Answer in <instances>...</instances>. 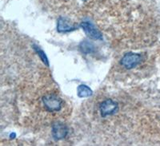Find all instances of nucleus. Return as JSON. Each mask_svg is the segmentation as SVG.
<instances>
[{
    "label": "nucleus",
    "mask_w": 160,
    "mask_h": 146,
    "mask_svg": "<svg viewBox=\"0 0 160 146\" xmlns=\"http://www.w3.org/2000/svg\"><path fill=\"white\" fill-rule=\"evenodd\" d=\"M31 104L35 117L45 122L54 124L59 119H63L69 113L68 103L50 83L35 90Z\"/></svg>",
    "instance_id": "1"
},
{
    "label": "nucleus",
    "mask_w": 160,
    "mask_h": 146,
    "mask_svg": "<svg viewBox=\"0 0 160 146\" xmlns=\"http://www.w3.org/2000/svg\"><path fill=\"white\" fill-rule=\"evenodd\" d=\"M46 7L58 14L77 15L93 7L99 0H39Z\"/></svg>",
    "instance_id": "2"
},
{
    "label": "nucleus",
    "mask_w": 160,
    "mask_h": 146,
    "mask_svg": "<svg viewBox=\"0 0 160 146\" xmlns=\"http://www.w3.org/2000/svg\"><path fill=\"white\" fill-rule=\"evenodd\" d=\"M98 111L102 118H111L119 112V104L117 101L107 98L98 104Z\"/></svg>",
    "instance_id": "3"
},
{
    "label": "nucleus",
    "mask_w": 160,
    "mask_h": 146,
    "mask_svg": "<svg viewBox=\"0 0 160 146\" xmlns=\"http://www.w3.org/2000/svg\"><path fill=\"white\" fill-rule=\"evenodd\" d=\"M143 61V57L141 54H124L120 61V66L127 71H131L139 66Z\"/></svg>",
    "instance_id": "4"
},
{
    "label": "nucleus",
    "mask_w": 160,
    "mask_h": 146,
    "mask_svg": "<svg viewBox=\"0 0 160 146\" xmlns=\"http://www.w3.org/2000/svg\"><path fill=\"white\" fill-rule=\"evenodd\" d=\"M51 133H52L53 138L57 141H59L67 137L68 134V129L63 123L57 121L52 124Z\"/></svg>",
    "instance_id": "5"
},
{
    "label": "nucleus",
    "mask_w": 160,
    "mask_h": 146,
    "mask_svg": "<svg viewBox=\"0 0 160 146\" xmlns=\"http://www.w3.org/2000/svg\"><path fill=\"white\" fill-rule=\"evenodd\" d=\"M77 27L74 22L71 21L68 17H60L58 21V32H68L72 30L76 29Z\"/></svg>",
    "instance_id": "6"
},
{
    "label": "nucleus",
    "mask_w": 160,
    "mask_h": 146,
    "mask_svg": "<svg viewBox=\"0 0 160 146\" xmlns=\"http://www.w3.org/2000/svg\"><path fill=\"white\" fill-rule=\"evenodd\" d=\"M81 27H82V29L86 32V34H88V36L93 39H100L102 38V34L100 33V31L98 29H96L94 25L88 22H84L81 24Z\"/></svg>",
    "instance_id": "7"
},
{
    "label": "nucleus",
    "mask_w": 160,
    "mask_h": 146,
    "mask_svg": "<svg viewBox=\"0 0 160 146\" xmlns=\"http://www.w3.org/2000/svg\"><path fill=\"white\" fill-rule=\"evenodd\" d=\"M78 96L79 97H88L92 94V91L88 86L85 85H80L78 87Z\"/></svg>",
    "instance_id": "8"
}]
</instances>
